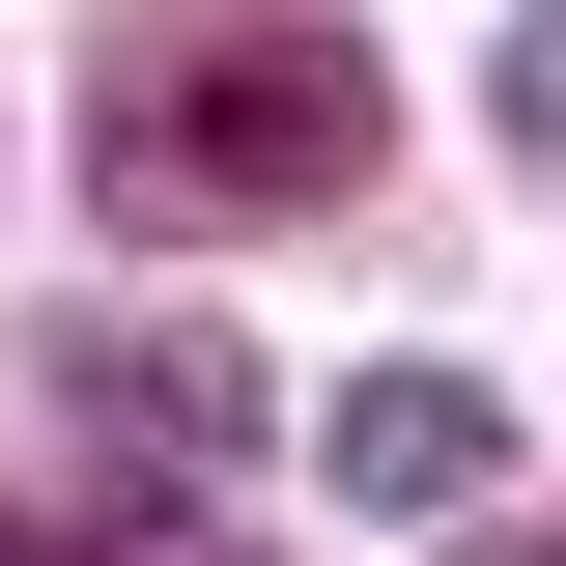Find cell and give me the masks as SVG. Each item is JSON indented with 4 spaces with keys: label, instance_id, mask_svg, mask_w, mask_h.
Segmentation results:
<instances>
[{
    "label": "cell",
    "instance_id": "obj_5",
    "mask_svg": "<svg viewBox=\"0 0 566 566\" xmlns=\"http://www.w3.org/2000/svg\"><path fill=\"white\" fill-rule=\"evenodd\" d=\"M482 566H538V538H482Z\"/></svg>",
    "mask_w": 566,
    "mask_h": 566
},
{
    "label": "cell",
    "instance_id": "obj_4",
    "mask_svg": "<svg viewBox=\"0 0 566 566\" xmlns=\"http://www.w3.org/2000/svg\"><path fill=\"white\" fill-rule=\"evenodd\" d=\"M0 566H114V538H29V510H0Z\"/></svg>",
    "mask_w": 566,
    "mask_h": 566
},
{
    "label": "cell",
    "instance_id": "obj_1",
    "mask_svg": "<svg viewBox=\"0 0 566 566\" xmlns=\"http://www.w3.org/2000/svg\"><path fill=\"white\" fill-rule=\"evenodd\" d=\"M368 114L397 85L340 57V29H142L114 114H85V170H114V227H283V199H340Z\"/></svg>",
    "mask_w": 566,
    "mask_h": 566
},
{
    "label": "cell",
    "instance_id": "obj_2",
    "mask_svg": "<svg viewBox=\"0 0 566 566\" xmlns=\"http://www.w3.org/2000/svg\"><path fill=\"white\" fill-rule=\"evenodd\" d=\"M57 424H85V453H142V482H227V453L283 424V368L199 340V312H114V340H57Z\"/></svg>",
    "mask_w": 566,
    "mask_h": 566
},
{
    "label": "cell",
    "instance_id": "obj_3",
    "mask_svg": "<svg viewBox=\"0 0 566 566\" xmlns=\"http://www.w3.org/2000/svg\"><path fill=\"white\" fill-rule=\"evenodd\" d=\"M482 453H510L482 368H368V397L312 424V482H340V510H482Z\"/></svg>",
    "mask_w": 566,
    "mask_h": 566
}]
</instances>
